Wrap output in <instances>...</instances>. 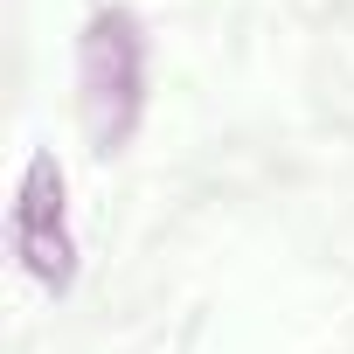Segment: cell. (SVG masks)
Listing matches in <instances>:
<instances>
[{
	"instance_id": "6da1fadb",
	"label": "cell",
	"mask_w": 354,
	"mask_h": 354,
	"mask_svg": "<svg viewBox=\"0 0 354 354\" xmlns=\"http://www.w3.org/2000/svg\"><path fill=\"white\" fill-rule=\"evenodd\" d=\"M77 111L91 146L111 160L146 118V21L125 0H97L77 35Z\"/></svg>"
},
{
	"instance_id": "7a4b0ae2",
	"label": "cell",
	"mask_w": 354,
	"mask_h": 354,
	"mask_svg": "<svg viewBox=\"0 0 354 354\" xmlns=\"http://www.w3.org/2000/svg\"><path fill=\"white\" fill-rule=\"evenodd\" d=\"M8 236H15L21 271H28L42 292H70V278H77V230H70V181H63V160H56L49 146L28 153V167H21Z\"/></svg>"
}]
</instances>
